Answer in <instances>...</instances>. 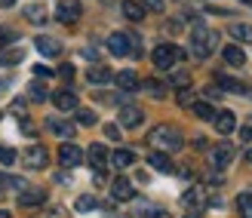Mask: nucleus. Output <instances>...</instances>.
<instances>
[{
	"instance_id": "f257e3e1",
	"label": "nucleus",
	"mask_w": 252,
	"mask_h": 218,
	"mask_svg": "<svg viewBox=\"0 0 252 218\" xmlns=\"http://www.w3.org/2000/svg\"><path fill=\"white\" fill-rule=\"evenodd\" d=\"M216 31H209L203 22H197L194 25V34H191V53L197 56V59H209V53L216 49Z\"/></svg>"
},
{
	"instance_id": "f03ea898",
	"label": "nucleus",
	"mask_w": 252,
	"mask_h": 218,
	"mask_svg": "<svg viewBox=\"0 0 252 218\" xmlns=\"http://www.w3.org/2000/svg\"><path fill=\"white\" fill-rule=\"evenodd\" d=\"M151 145H157V148H163V151H179L185 142H182V132L175 129V126H154V129H151Z\"/></svg>"
},
{
	"instance_id": "7ed1b4c3",
	"label": "nucleus",
	"mask_w": 252,
	"mask_h": 218,
	"mask_svg": "<svg viewBox=\"0 0 252 218\" xmlns=\"http://www.w3.org/2000/svg\"><path fill=\"white\" fill-rule=\"evenodd\" d=\"M154 65L160 68V71H169V68H175L179 62L185 59V49H179V46H172V43H160L157 49H154Z\"/></svg>"
},
{
	"instance_id": "20e7f679",
	"label": "nucleus",
	"mask_w": 252,
	"mask_h": 218,
	"mask_svg": "<svg viewBox=\"0 0 252 218\" xmlns=\"http://www.w3.org/2000/svg\"><path fill=\"white\" fill-rule=\"evenodd\" d=\"M22 160H25V166H28V169H43L46 160H49V154H46L43 145H31L28 151L22 154Z\"/></svg>"
},
{
	"instance_id": "39448f33",
	"label": "nucleus",
	"mask_w": 252,
	"mask_h": 218,
	"mask_svg": "<svg viewBox=\"0 0 252 218\" xmlns=\"http://www.w3.org/2000/svg\"><path fill=\"white\" fill-rule=\"evenodd\" d=\"M56 19H59V22H65V25L77 22V19H80V3H77V0H59V6H56Z\"/></svg>"
},
{
	"instance_id": "423d86ee",
	"label": "nucleus",
	"mask_w": 252,
	"mask_h": 218,
	"mask_svg": "<svg viewBox=\"0 0 252 218\" xmlns=\"http://www.w3.org/2000/svg\"><path fill=\"white\" fill-rule=\"evenodd\" d=\"M59 163L68 166V169H74V166L83 163V151H80L77 145H68V142H65V145L59 148Z\"/></svg>"
},
{
	"instance_id": "0eeeda50",
	"label": "nucleus",
	"mask_w": 252,
	"mask_h": 218,
	"mask_svg": "<svg viewBox=\"0 0 252 218\" xmlns=\"http://www.w3.org/2000/svg\"><path fill=\"white\" fill-rule=\"evenodd\" d=\"M40 203H46V190H40V187H25V190H19V206L22 209L40 206Z\"/></svg>"
},
{
	"instance_id": "6e6552de",
	"label": "nucleus",
	"mask_w": 252,
	"mask_h": 218,
	"mask_svg": "<svg viewBox=\"0 0 252 218\" xmlns=\"http://www.w3.org/2000/svg\"><path fill=\"white\" fill-rule=\"evenodd\" d=\"M111 197H114V200H120V203L132 200V197H135V187H132V182H126V178H114V182H111Z\"/></svg>"
},
{
	"instance_id": "1a4fd4ad",
	"label": "nucleus",
	"mask_w": 252,
	"mask_h": 218,
	"mask_svg": "<svg viewBox=\"0 0 252 218\" xmlns=\"http://www.w3.org/2000/svg\"><path fill=\"white\" fill-rule=\"evenodd\" d=\"M212 123H216V129L221 132V135H231L234 129H237V117L231 111H219L216 117H212Z\"/></svg>"
},
{
	"instance_id": "9d476101",
	"label": "nucleus",
	"mask_w": 252,
	"mask_h": 218,
	"mask_svg": "<svg viewBox=\"0 0 252 218\" xmlns=\"http://www.w3.org/2000/svg\"><path fill=\"white\" fill-rule=\"evenodd\" d=\"M231 163H234V148L231 145L212 148V166H216V169H224V166H231Z\"/></svg>"
},
{
	"instance_id": "9b49d317",
	"label": "nucleus",
	"mask_w": 252,
	"mask_h": 218,
	"mask_svg": "<svg viewBox=\"0 0 252 218\" xmlns=\"http://www.w3.org/2000/svg\"><path fill=\"white\" fill-rule=\"evenodd\" d=\"M86 157H90V166H93V169L95 172H102L105 169V166H108V151H105V145H93L90 151H86Z\"/></svg>"
},
{
	"instance_id": "f8f14e48",
	"label": "nucleus",
	"mask_w": 252,
	"mask_h": 218,
	"mask_svg": "<svg viewBox=\"0 0 252 218\" xmlns=\"http://www.w3.org/2000/svg\"><path fill=\"white\" fill-rule=\"evenodd\" d=\"M108 49L114 56H129L132 53V43H129V37H126V34H111L108 37Z\"/></svg>"
},
{
	"instance_id": "ddd939ff",
	"label": "nucleus",
	"mask_w": 252,
	"mask_h": 218,
	"mask_svg": "<svg viewBox=\"0 0 252 218\" xmlns=\"http://www.w3.org/2000/svg\"><path fill=\"white\" fill-rule=\"evenodd\" d=\"M53 105L59 111H77V95H74L71 89H59V93L53 95Z\"/></svg>"
},
{
	"instance_id": "4468645a",
	"label": "nucleus",
	"mask_w": 252,
	"mask_h": 218,
	"mask_svg": "<svg viewBox=\"0 0 252 218\" xmlns=\"http://www.w3.org/2000/svg\"><path fill=\"white\" fill-rule=\"evenodd\" d=\"M114 83L123 89V93H135V89L142 86V80H138V74H135V71H120V74L114 77Z\"/></svg>"
},
{
	"instance_id": "2eb2a0df",
	"label": "nucleus",
	"mask_w": 252,
	"mask_h": 218,
	"mask_svg": "<svg viewBox=\"0 0 252 218\" xmlns=\"http://www.w3.org/2000/svg\"><path fill=\"white\" fill-rule=\"evenodd\" d=\"M34 46H37V53H40V56H59L62 53V43L59 40H53V37H37V40H34Z\"/></svg>"
},
{
	"instance_id": "dca6fc26",
	"label": "nucleus",
	"mask_w": 252,
	"mask_h": 218,
	"mask_svg": "<svg viewBox=\"0 0 252 218\" xmlns=\"http://www.w3.org/2000/svg\"><path fill=\"white\" fill-rule=\"evenodd\" d=\"M142 120H145V114L138 111V108H123V111H120V126H126V129L142 126Z\"/></svg>"
},
{
	"instance_id": "f3484780",
	"label": "nucleus",
	"mask_w": 252,
	"mask_h": 218,
	"mask_svg": "<svg viewBox=\"0 0 252 218\" xmlns=\"http://www.w3.org/2000/svg\"><path fill=\"white\" fill-rule=\"evenodd\" d=\"M221 59L228 62V65H234V68H243V65H246V53H243L240 46H224Z\"/></svg>"
},
{
	"instance_id": "a211bd4d",
	"label": "nucleus",
	"mask_w": 252,
	"mask_h": 218,
	"mask_svg": "<svg viewBox=\"0 0 252 218\" xmlns=\"http://www.w3.org/2000/svg\"><path fill=\"white\" fill-rule=\"evenodd\" d=\"M120 9H123V16L129 19V22H142V19H145V6L135 3V0H123Z\"/></svg>"
},
{
	"instance_id": "6ab92c4d",
	"label": "nucleus",
	"mask_w": 252,
	"mask_h": 218,
	"mask_svg": "<svg viewBox=\"0 0 252 218\" xmlns=\"http://www.w3.org/2000/svg\"><path fill=\"white\" fill-rule=\"evenodd\" d=\"M182 203L185 206H194V212L206 203V197H203V187H191V190H185L182 194Z\"/></svg>"
},
{
	"instance_id": "aec40b11",
	"label": "nucleus",
	"mask_w": 252,
	"mask_h": 218,
	"mask_svg": "<svg viewBox=\"0 0 252 218\" xmlns=\"http://www.w3.org/2000/svg\"><path fill=\"white\" fill-rule=\"evenodd\" d=\"M148 163L154 166L157 172H175V166H172V160L166 157V154H160V151H154V154H151V157H148Z\"/></svg>"
},
{
	"instance_id": "412c9836",
	"label": "nucleus",
	"mask_w": 252,
	"mask_h": 218,
	"mask_svg": "<svg viewBox=\"0 0 252 218\" xmlns=\"http://www.w3.org/2000/svg\"><path fill=\"white\" fill-rule=\"evenodd\" d=\"M111 163H114L117 169H129V166L135 163V154H132V151H126V148H120V151L111 154Z\"/></svg>"
},
{
	"instance_id": "4be33fe9",
	"label": "nucleus",
	"mask_w": 252,
	"mask_h": 218,
	"mask_svg": "<svg viewBox=\"0 0 252 218\" xmlns=\"http://www.w3.org/2000/svg\"><path fill=\"white\" fill-rule=\"evenodd\" d=\"M86 80H90V83H108L111 80V71L105 65H93L90 71H86Z\"/></svg>"
},
{
	"instance_id": "5701e85b",
	"label": "nucleus",
	"mask_w": 252,
	"mask_h": 218,
	"mask_svg": "<svg viewBox=\"0 0 252 218\" xmlns=\"http://www.w3.org/2000/svg\"><path fill=\"white\" fill-rule=\"evenodd\" d=\"M231 37L234 40H240V43H252V25H231Z\"/></svg>"
},
{
	"instance_id": "b1692460",
	"label": "nucleus",
	"mask_w": 252,
	"mask_h": 218,
	"mask_svg": "<svg viewBox=\"0 0 252 218\" xmlns=\"http://www.w3.org/2000/svg\"><path fill=\"white\" fill-rule=\"evenodd\" d=\"M49 129H53L59 138H74V126L65 120H49Z\"/></svg>"
},
{
	"instance_id": "393cba45",
	"label": "nucleus",
	"mask_w": 252,
	"mask_h": 218,
	"mask_svg": "<svg viewBox=\"0 0 252 218\" xmlns=\"http://www.w3.org/2000/svg\"><path fill=\"white\" fill-rule=\"evenodd\" d=\"M191 111L197 114L200 120H212V117H216V108H212V105H206V101H194V105H191Z\"/></svg>"
},
{
	"instance_id": "a878e982",
	"label": "nucleus",
	"mask_w": 252,
	"mask_h": 218,
	"mask_svg": "<svg viewBox=\"0 0 252 218\" xmlns=\"http://www.w3.org/2000/svg\"><path fill=\"white\" fill-rule=\"evenodd\" d=\"M0 185H3V187H12V190H25V187H28V182H25V178H19V175H3V172H0Z\"/></svg>"
},
{
	"instance_id": "bb28decb",
	"label": "nucleus",
	"mask_w": 252,
	"mask_h": 218,
	"mask_svg": "<svg viewBox=\"0 0 252 218\" xmlns=\"http://www.w3.org/2000/svg\"><path fill=\"white\" fill-rule=\"evenodd\" d=\"M237 212H240V218H252V194L237 197Z\"/></svg>"
},
{
	"instance_id": "cd10ccee",
	"label": "nucleus",
	"mask_w": 252,
	"mask_h": 218,
	"mask_svg": "<svg viewBox=\"0 0 252 218\" xmlns=\"http://www.w3.org/2000/svg\"><path fill=\"white\" fill-rule=\"evenodd\" d=\"M219 86H224L228 93H246V86H243L240 80H234V77H224V74H219Z\"/></svg>"
},
{
	"instance_id": "c85d7f7f",
	"label": "nucleus",
	"mask_w": 252,
	"mask_h": 218,
	"mask_svg": "<svg viewBox=\"0 0 252 218\" xmlns=\"http://www.w3.org/2000/svg\"><path fill=\"white\" fill-rule=\"evenodd\" d=\"M25 16H28L31 22H37V25H40V22H46V12H43V6H40V3H31V6H25Z\"/></svg>"
},
{
	"instance_id": "c756f323",
	"label": "nucleus",
	"mask_w": 252,
	"mask_h": 218,
	"mask_svg": "<svg viewBox=\"0 0 252 218\" xmlns=\"http://www.w3.org/2000/svg\"><path fill=\"white\" fill-rule=\"evenodd\" d=\"M25 53L22 49H6V53H0V65H12V62H22Z\"/></svg>"
},
{
	"instance_id": "7c9ffc66",
	"label": "nucleus",
	"mask_w": 252,
	"mask_h": 218,
	"mask_svg": "<svg viewBox=\"0 0 252 218\" xmlns=\"http://www.w3.org/2000/svg\"><path fill=\"white\" fill-rule=\"evenodd\" d=\"M98 206V200L95 197H80L77 203H74V209H77V212H93Z\"/></svg>"
},
{
	"instance_id": "2f4dec72",
	"label": "nucleus",
	"mask_w": 252,
	"mask_h": 218,
	"mask_svg": "<svg viewBox=\"0 0 252 218\" xmlns=\"http://www.w3.org/2000/svg\"><path fill=\"white\" fill-rule=\"evenodd\" d=\"M16 160H19V154H16V151L6 148V145H0V163H3V166H12Z\"/></svg>"
},
{
	"instance_id": "473e14b6",
	"label": "nucleus",
	"mask_w": 252,
	"mask_h": 218,
	"mask_svg": "<svg viewBox=\"0 0 252 218\" xmlns=\"http://www.w3.org/2000/svg\"><path fill=\"white\" fill-rule=\"evenodd\" d=\"M77 123H83V126H95V114H93L90 108H77Z\"/></svg>"
},
{
	"instance_id": "72a5a7b5",
	"label": "nucleus",
	"mask_w": 252,
	"mask_h": 218,
	"mask_svg": "<svg viewBox=\"0 0 252 218\" xmlns=\"http://www.w3.org/2000/svg\"><path fill=\"white\" fill-rule=\"evenodd\" d=\"M28 95H31L34 101H43V98H46V86L34 80V83H31V89H28Z\"/></svg>"
},
{
	"instance_id": "f704fd0d",
	"label": "nucleus",
	"mask_w": 252,
	"mask_h": 218,
	"mask_svg": "<svg viewBox=\"0 0 252 218\" xmlns=\"http://www.w3.org/2000/svg\"><path fill=\"white\" fill-rule=\"evenodd\" d=\"M142 86H145V89H148V93L154 95V98H163V83H160V80H145Z\"/></svg>"
},
{
	"instance_id": "c9c22d12",
	"label": "nucleus",
	"mask_w": 252,
	"mask_h": 218,
	"mask_svg": "<svg viewBox=\"0 0 252 218\" xmlns=\"http://www.w3.org/2000/svg\"><path fill=\"white\" fill-rule=\"evenodd\" d=\"M194 101H197V98H194V89H188V86H185L182 93H179V105H182V108H191Z\"/></svg>"
},
{
	"instance_id": "e433bc0d",
	"label": "nucleus",
	"mask_w": 252,
	"mask_h": 218,
	"mask_svg": "<svg viewBox=\"0 0 252 218\" xmlns=\"http://www.w3.org/2000/svg\"><path fill=\"white\" fill-rule=\"evenodd\" d=\"M34 218H65V209H62V206H53V209H43V212H37Z\"/></svg>"
},
{
	"instance_id": "4c0bfd02",
	"label": "nucleus",
	"mask_w": 252,
	"mask_h": 218,
	"mask_svg": "<svg viewBox=\"0 0 252 218\" xmlns=\"http://www.w3.org/2000/svg\"><path fill=\"white\" fill-rule=\"evenodd\" d=\"M169 83H172V86H182V89H185L188 83H191V77H188V74H182V71H179V74H172V77H169Z\"/></svg>"
},
{
	"instance_id": "58836bf2",
	"label": "nucleus",
	"mask_w": 252,
	"mask_h": 218,
	"mask_svg": "<svg viewBox=\"0 0 252 218\" xmlns=\"http://www.w3.org/2000/svg\"><path fill=\"white\" fill-rule=\"evenodd\" d=\"M142 6H145V9H151V12H163V0H145Z\"/></svg>"
},
{
	"instance_id": "ea45409f",
	"label": "nucleus",
	"mask_w": 252,
	"mask_h": 218,
	"mask_svg": "<svg viewBox=\"0 0 252 218\" xmlns=\"http://www.w3.org/2000/svg\"><path fill=\"white\" fill-rule=\"evenodd\" d=\"M59 77H62V80H74V65H62Z\"/></svg>"
},
{
	"instance_id": "a19ab883",
	"label": "nucleus",
	"mask_w": 252,
	"mask_h": 218,
	"mask_svg": "<svg viewBox=\"0 0 252 218\" xmlns=\"http://www.w3.org/2000/svg\"><path fill=\"white\" fill-rule=\"evenodd\" d=\"M105 135H108V138H114V142H117V138H120V126L108 123V126H105Z\"/></svg>"
},
{
	"instance_id": "79ce46f5",
	"label": "nucleus",
	"mask_w": 252,
	"mask_h": 218,
	"mask_svg": "<svg viewBox=\"0 0 252 218\" xmlns=\"http://www.w3.org/2000/svg\"><path fill=\"white\" fill-rule=\"evenodd\" d=\"M240 138H243V142H252V126H243V129H240Z\"/></svg>"
},
{
	"instance_id": "37998d69",
	"label": "nucleus",
	"mask_w": 252,
	"mask_h": 218,
	"mask_svg": "<svg viewBox=\"0 0 252 218\" xmlns=\"http://www.w3.org/2000/svg\"><path fill=\"white\" fill-rule=\"evenodd\" d=\"M34 77H49V68H43V65H34Z\"/></svg>"
},
{
	"instance_id": "c03bdc74",
	"label": "nucleus",
	"mask_w": 252,
	"mask_h": 218,
	"mask_svg": "<svg viewBox=\"0 0 252 218\" xmlns=\"http://www.w3.org/2000/svg\"><path fill=\"white\" fill-rule=\"evenodd\" d=\"M243 160H246V163H252V148H249V151L243 154Z\"/></svg>"
},
{
	"instance_id": "a18cd8bd",
	"label": "nucleus",
	"mask_w": 252,
	"mask_h": 218,
	"mask_svg": "<svg viewBox=\"0 0 252 218\" xmlns=\"http://www.w3.org/2000/svg\"><path fill=\"white\" fill-rule=\"evenodd\" d=\"M6 37H9L6 31H0V46H3V43H6Z\"/></svg>"
},
{
	"instance_id": "49530a36",
	"label": "nucleus",
	"mask_w": 252,
	"mask_h": 218,
	"mask_svg": "<svg viewBox=\"0 0 252 218\" xmlns=\"http://www.w3.org/2000/svg\"><path fill=\"white\" fill-rule=\"evenodd\" d=\"M12 3H16V0H0V6H12Z\"/></svg>"
},
{
	"instance_id": "de8ad7c7",
	"label": "nucleus",
	"mask_w": 252,
	"mask_h": 218,
	"mask_svg": "<svg viewBox=\"0 0 252 218\" xmlns=\"http://www.w3.org/2000/svg\"><path fill=\"white\" fill-rule=\"evenodd\" d=\"M0 218H12V212H3V209H0Z\"/></svg>"
},
{
	"instance_id": "09e8293b",
	"label": "nucleus",
	"mask_w": 252,
	"mask_h": 218,
	"mask_svg": "<svg viewBox=\"0 0 252 218\" xmlns=\"http://www.w3.org/2000/svg\"><path fill=\"white\" fill-rule=\"evenodd\" d=\"M185 218H200V212H191V215H185Z\"/></svg>"
},
{
	"instance_id": "8fccbe9b",
	"label": "nucleus",
	"mask_w": 252,
	"mask_h": 218,
	"mask_svg": "<svg viewBox=\"0 0 252 218\" xmlns=\"http://www.w3.org/2000/svg\"><path fill=\"white\" fill-rule=\"evenodd\" d=\"M243 3H252V0H243Z\"/></svg>"
},
{
	"instance_id": "3c124183",
	"label": "nucleus",
	"mask_w": 252,
	"mask_h": 218,
	"mask_svg": "<svg viewBox=\"0 0 252 218\" xmlns=\"http://www.w3.org/2000/svg\"><path fill=\"white\" fill-rule=\"evenodd\" d=\"M0 117H3V114H0Z\"/></svg>"
}]
</instances>
